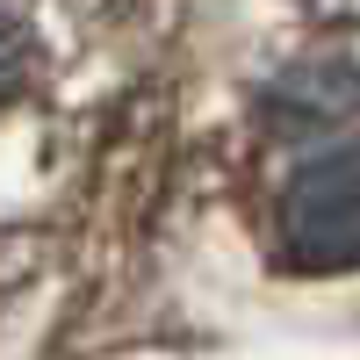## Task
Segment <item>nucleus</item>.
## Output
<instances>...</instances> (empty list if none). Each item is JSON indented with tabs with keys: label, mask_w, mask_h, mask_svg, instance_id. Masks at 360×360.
I'll use <instances>...</instances> for the list:
<instances>
[{
	"label": "nucleus",
	"mask_w": 360,
	"mask_h": 360,
	"mask_svg": "<svg viewBox=\"0 0 360 360\" xmlns=\"http://www.w3.org/2000/svg\"><path fill=\"white\" fill-rule=\"evenodd\" d=\"M22 86H29V44H22V29L0 15V108H8Z\"/></svg>",
	"instance_id": "2"
},
{
	"label": "nucleus",
	"mask_w": 360,
	"mask_h": 360,
	"mask_svg": "<svg viewBox=\"0 0 360 360\" xmlns=\"http://www.w3.org/2000/svg\"><path fill=\"white\" fill-rule=\"evenodd\" d=\"M274 245L303 274L360 266V137L295 166V180L274 202Z\"/></svg>",
	"instance_id": "1"
}]
</instances>
